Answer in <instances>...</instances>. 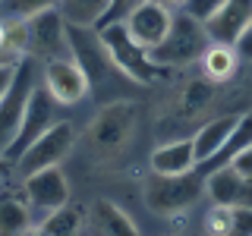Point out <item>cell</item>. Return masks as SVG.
<instances>
[{
	"mask_svg": "<svg viewBox=\"0 0 252 236\" xmlns=\"http://www.w3.org/2000/svg\"><path fill=\"white\" fill-rule=\"evenodd\" d=\"M208 44H211V38H208V31H205V26L180 10L177 16H170L167 35L148 51V57H152V63L161 66V69H177V66L195 63Z\"/></svg>",
	"mask_w": 252,
	"mask_h": 236,
	"instance_id": "cell-1",
	"label": "cell"
},
{
	"mask_svg": "<svg viewBox=\"0 0 252 236\" xmlns=\"http://www.w3.org/2000/svg\"><path fill=\"white\" fill-rule=\"evenodd\" d=\"M41 82V66H38L35 57L22 54L13 66V79L10 85L0 94V154L10 148V142L16 139L22 126V117H26V104L35 91V85Z\"/></svg>",
	"mask_w": 252,
	"mask_h": 236,
	"instance_id": "cell-2",
	"label": "cell"
},
{
	"mask_svg": "<svg viewBox=\"0 0 252 236\" xmlns=\"http://www.w3.org/2000/svg\"><path fill=\"white\" fill-rule=\"evenodd\" d=\"M139 110L132 101H114V104L101 107V114L94 117L89 129V148L98 157H117L126 151V145L132 142L136 132Z\"/></svg>",
	"mask_w": 252,
	"mask_h": 236,
	"instance_id": "cell-3",
	"label": "cell"
},
{
	"mask_svg": "<svg viewBox=\"0 0 252 236\" xmlns=\"http://www.w3.org/2000/svg\"><path fill=\"white\" fill-rule=\"evenodd\" d=\"M98 31H101V41H104L110 60H114V66L120 69L129 82L148 85L158 73H161V66H155V63H152V57H148L145 47H139L129 35H126V29H123L120 19L98 26Z\"/></svg>",
	"mask_w": 252,
	"mask_h": 236,
	"instance_id": "cell-4",
	"label": "cell"
},
{
	"mask_svg": "<svg viewBox=\"0 0 252 236\" xmlns=\"http://www.w3.org/2000/svg\"><path fill=\"white\" fill-rule=\"evenodd\" d=\"M199 195H202V179L192 170H186V173H155L152 170L148 186H145V202L158 214L186 211L189 205H195Z\"/></svg>",
	"mask_w": 252,
	"mask_h": 236,
	"instance_id": "cell-5",
	"label": "cell"
},
{
	"mask_svg": "<svg viewBox=\"0 0 252 236\" xmlns=\"http://www.w3.org/2000/svg\"><path fill=\"white\" fill-rule=\"evenodd\" d=\"M66 41H69V57L82 66L85 79H89V91L101 88L110 73H120V69L114 66V60H110L98 29H92V26H66Z\"/></svg>",
	"mask_w": 252,
	"mask_h": 236,
	"instance_id": "cell-6",
	"label": "cell"
},
{
	"mask_svg": "<svg viewBox=\"0 0 252 236\" xmlns=\"http://www.w3.org/2000/svg\"><path fill=\"white\" fill-rule=\"evenodd\" d=\"M22 31H26V54L35 57L38 63L54 60V57H69L66 19L57 13V6L22 19Z\"/></svg>",
	"mask_w": 252,
	"mask_h": 236,
	"instance_id": "cell-7",
	"label": "cell"
},
{
	"mask_svg": "<svg viewBox=\"0 0 252 236\" xmlns=\"http://www.w3.org/2000/svg\"><path fill=\"white\" fill-rule=\"evenodd\" d=\"M73 145H76L73 123L57 120L54 126H47L35 142H29V145L22 148L19 157H16V167L22 170V177L32 173V170H41V167H54V164H60L63 157L73 151Z\"/></svg>",
	"mask_w": 252,
	"mask_h": 236,
	"instance_id": "cell-8",
	"label": "cell"
},
{
	"mask_svg": "<svg viewBox=\"0 0 252 236\" xmlns=\"http://www.w3.org/2000/svg\"><path fill=\"white\" fill-rule=\"evenodd\" d=\"M41 85L51 91V98L57 101V104H63V107L79 104V101L89 94V79H85L82 66H79L73 57L44 60V66H41Z\"/></svg>",
	"mask_w": 252,
	"mask_h": 236,
	"instance_id": "cell-9",
	"label": "cell"
},
{
	"mask_svg": "<svg viewBox=\"0 0 252 236\" xmlns=\"http://www.w3.org/2000/svg\"><path fill=\"white\" fill-rule=\"evenodd\" d=\"M54 123H57V101H54L51 91L38 82L35 91H32V98H29V104H26V117H22L19 132H16V139L10 142V148H6L0 157H10V161H16L22 148H26L29 142H35L47 129V126H54Z\"/></svg>",
	"mask_w": 252,
	"mask_h": 236,
	"instance_id": "cell-10",
	"label": "cell"
},
{
	"mask_svg": "<svg viewBox=\"0 0 252 236\" xmlns=\"http://www.w3.org/2000/svg\"><path fill=\"white\" fill-rule=\"evenodd\" d=\"M170 10L167 6H161V3H155V0H139L136 6H132L129 13L123 16V29H126V35L132 38L139 47H145V51H152V47L161 41L164 35H167V29H170Z\"/></svg>",
	"mask_w": 252,
	"mask_h": 236,
	"instance_id": "cell-11",
	"label": "cell"
},
{
	"mask_svg": "<svg viewBox=\"0 0 252 236\" xmlns=\"http://www.w3.org/2000/svg\"><path fill=\"white\" fill-rule=\"evenodd\" d=\"M26 195H29V202L41 211H51V208H57V205L69 202V183H66V177H63L60 164L26 173Z\"/></svg>",
	"mask_w": 252,
	"mask_h": 236,
	"instance_id": "cell-12",
	"label": "cell"
},
{
	"mask_svg": "<svg viewBox=\"0 0 252 236\" xmlns=\"http://www.w3.org/2000/svg\"><path fill=\"white\" fill-rule=\"evenodd\" d=\"M205 192H208L211 202H218V205L240 208V205H252V179L243 177L233 164H224V167H215L208 173Z\"/></svg>",
	"mask_w": 252,
	"mask_h": 236,
	"instance_id": "cell-13",
	"label": "cell"
},
{
	"mask_svg": "<svg viewBox=\"0 0 252 236\" xmlns=\"http://www.w3.org/2000/svg\"><path fill=\"white\" fill-rule=\"evenodd\" d=\"M249 22H252V0H224L218 6V13L208 22H202V26H205L211 41L236 44V38L243 35V29Z\"/></svg>",
	"mask_w": 252,
	"mask_h": 236,
	"instance_id": "cell-14",
	"label": "cell"
},
{
	"mask_svg": "<svg viewBox=\"0 0 252 236\" xmlns=\"http://www.w3.org/2000/svg\"><path fill=\"white\" fill-rule=\"evenodd\" d=\"M202 76L211 79V82H227V79L236 76V66H240V54H236L233 44H220L211 41L202 51Z\"/></svg>",
	"mask_w": 252,
	"mask_h": 236,
	"instance_id": "cell-15",
	"label": "cell"
},
{
	"mask_svg": "<svg viewBox=\"0 0 252 236\" xmlns=\"http://www.w3.org/2000/svg\"><path fill=\"white\" fill-rule=\"evenodd\" d=\"M195 167V151H192V139H177L167 145L152 151V170L155 173H186Z\"/></svg>",
	"mask_w": 252,
	"mask_h": 236,
	"instance_id": "cell-16",
	"label": "cell"
},
{
	"mask_svg": "<svg viewBox=\"0 0 252 236\" xmlns=\"http://www.w3.org/2000/svg\"><path fill=\"white\" fill-rule=\"evenodd\" d=\"M233 123H236V117H215V120H208L199 132H195L192 136L195 164H205V161H211V157L218 154V148L224 145L227 136H230Z\"/></svg>",
	"mask_w": 252,
	"mask_h": 236,
	"instance_id": "cell-17",
	"label": "cell"
},
{
	"mask_svg": "<svg viewBox=\"0 0 252 236\" xmlns=\"http://www.w3.org/2000/svg\"><path fill=\"white\" fill-rule=\"evenodd\" d=\"M85 224V208L82 205H69L63 202L57 208H51L44 214V220L35 227L38 233H51V236H76Z\"/></svg>",
	"mask_w": 252,
	"mask_h": 236,
	"instance_id": "cell-18",
	"label": "cell"
},
{
	"mask_svg": "<svg viewBox=\"0 0 252 236\" xmlns=\"http://www.w3.org/2000/svg\"><path fill=\"white\" fill-rule=\"evenodd\" d=\"M57 13L66 19V26L98 29L110 13V0H57Z\"/></svg>",
	"mask_w": 252,
	"mask_h": 236,
	"instance_id": "cell-19",
	"label": "cell"
},
{
	"mask_svg": "<svg viewBox=\"0 0 252 236\" xmlns=\"http://www.w3.org/2000/svg\"><path fill=\"white\" fill-rule=\"evenodd\" d=\"M94 227H98L101 233H107V236H136L139 233L136 220L114 202H98L94 205Z\"/></svg>",
	"mask_w": 252,
	"mask_h": 236,
	"instance_id": "cell-20",
	"label": "cell"
},
{
	"mask_svg": "<svg viewBox=\"0 0 252 236\" xmlns=\"http://www.w3.org/2000/svg\"><path fill=\"white\" fill-rule=\"evenodd\" d=\"M32 230V214L26 202L19 199H0V236H19Z\"/></svg>",
	"mask_w": 252,
	"mask_h": 236,
	"instance_id": "cell-21",
	"label": "cell"
},
{
	"mask_svg": "<svg viewBox=\"0 0 252 236\" xmlns=\"http://www.w3.org/2000/svg\"><path fill=\"white\" fill-rule=\"evenodd\" d=\"M211 98H215V82L211 79H192V82H186L183 88V98H180V110H183V117H199L205 107L211 104Z\"/></svg>",
	"mask_w": 252,
	"mask_h": 236,
	"instance_id": "cell-22",
	"label": "cell"
},
{
	"mask_svg": "<svg viewBox=\"0 0 252 236\" xmlns=\"http://www.w3.org/2000/svg\"><path fill=\"white\" fill-rule=\"evenodd\" d=\"M51 6H57V0H0V19H29Z\"/></svg>",
	"mask_w": 252,
	"mask_h": 236,
	"instance_id": "cell-23",
	"label": "cell"
},
{
	"mask_svg": "<svg viewBox=\"0 0 252 236\" xmlns=\"http://www.w3.org/2000/svg\"><path fill=\"white\" fill-rule=\"evenodd\" d=\"M230 224H233V208L215 202V208H211L208 217H205V230L215 233V236H227L230 233Z\"/></svg>",
	"mask_w": 252,
	"mask_h": 236,
	"instance_id": "cell-24",
	"label": "cell"
},
{
	"mask_svg": "<svg viewBox=\"0 0 252 236\" xmlns=\"http://www.w3.org/2000/svg\"><path fill=\"white\" fill-rule=\"evenodd\" d=\"M220 3H224V0H183L180 10H183L186 16H192V19H199V22H208L211 16L218 13Z\"/></svg>",
	"mask_w": 252,
	"mask_h": 236,
	"instance_id": "cell-25",
	"label": "cell"
},
{
	"mask_svg": "<svg viewBox=\"0 0 252 236\" xmlns=\"http://www.w3.org/2000/svg\"><path fill=\"white\" fill-rule=\"evenodd\" d=\"M230 233H236V236H252V205H240V208H233Z\"/></svg>",
	"mask_w": 252,
	"mask_h": 236,
	"instance_id": "cell-26",
	"label": "cell"
},
{
	"mask_svg": "<svg viewBox=\"0 0 252 236\" xmlns=\"http://www.w3.org/2000/svg\"><path fill=\"white\" fill-rule=\"evenodd\" d=\"M230 164H233V167L243 173V177H249V179H252V145H246V148H243V151L236 154Z\"/></svg>",
	"mask_w": 252,
	"mask_h": 236,
	"instance_id": "cell-27",
	"label": "cell"
},
{
	"mask_svg": "<svg viewBox=\"0 0 252 236\" xmlns=\"http://www.w3.org/2000/svg\"><path fill=\"white\" fill-rule=\"evenodd\" d=\"M236 54H240V57H246V60H252V22H249V26L246 29H243V35L240 38H236Z\"/></svg>",
	"mask_w": 252,
	"mask_h": 236,
	"instance_id": "cell-28",
	"label": "cell"
},
{
	"mask_svg": "<svg viewBox=\"0 0 252 236\" xmlns=\"http://www.w3.org/2000/svg\"><path fill=\"white\" fill-rule=\"evenodd\" d=\"M13 66H16V60L13 63H0V94H3V88L10 85V79H13Z\"/></svg>",
	"mask_w": 252,
	"mask_h": 236,
	"instance_id": "cell-29",
	"label": "cell"
},
{
	"mask_svg": "<svg viewBox=\"0 0 252 236\" xmlns=\"http://www.w3.org/2000/svg\"><path fill=\"white\" fill-rule=\"evenodd\" d=\"M155 3L167 6V10H180V3H183V0H155Z\"/></svg>",
	"mask_w": 252,
	"mask_h": 236,
	"instance_id": "cell-30",
	"label": "cell"
}]
</instances>
